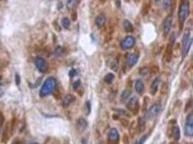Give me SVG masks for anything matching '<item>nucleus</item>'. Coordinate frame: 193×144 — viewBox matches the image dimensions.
<instances>
[{"instance_id":"38","label":"nucleus","mask_w":193,"mask_h":144,"mask_svg":"<svg viewBox=\"0 0 193 144\" xmlns=\"http://www.w3.org/2000/svg\"><path fill=\"white\" fill-rule=\"evenodd\" d=\"M27 144H38V143H29Z\"/></svg>"},{"instance_id":"37","label":"nucleus","mask_w":193,"mask_h":144,"mask_svg":"<svg viewBox=\"0 0 193 144\" xmlns=\"http://www.w3.org/2000/svg\"><path fill=\"white\" fill-rule=\"evenodd\" d=\"M154 1H155V2H160L161 0H154Z\"/></svg>"},{"instance_id":"11","label":"nucleus","mask_w":193,"mask_h":144,"mask_svg":"<svg viewBox=\"0 0 193 144\" xmlns=\"http://www.w3.org/2000/svg\"><path fill=\"white\" fill-rule=\"evenodd\" d=\"M35 65L38 70L41 73L46 72V69H47V64H46V61L41 57H37L35 59Z\"/></svg>"},{"instance_id":"30","label":"nucleus","mask_w":193,"mask_h":144,"mask_svg":"<svg viewBox=\"0 0 193 144\" xmlns=\"http://www.w3.org/2000/svg\"><path fill=\"white\" fill-rule=\"evenodd\" d=\"M3 117L2 115H0V134H1V131H2V123H3Z\"/></svg>"},{"instance_id":"31","label":"nucleus","mask_w":193,"mask_h":144,"mask_svg":"<svg viewBox=\"0 0 193 144\" xmlns=\"http://www.w3.org/2000/svg\"><path fill=\"white\" fill-rule=\"evenodd\" d=\"M159 71V69H158V67L157 66H154V67L151 68V72L153 73H158Z\"/></svg>"},{"instance_id":"1","label":"nucleus","mask_w":193,"mask_h":144,"mask_svg":"<svg viewBox=\"0 0 193 144\" xmlns=\"http://www.w3.org/2000/svg\"><path fill=\"white\" fill-rule=\"evenodd\" d=\"M189 5H190V4H189V0H183L181 2L180 5H179V7L178 20L181 29H182L183 24L185 23V20L189 15V12H190Z\"/></svg>"},{"instance_id":"41","label":"nucleus","mask_w":193,"mask_h":144,"mask_svg":"<svg viewBox=\"0 0 193 144\" xmlns=\"http://www.w3.org/2000/svg\"><path fill=\"white\" fill-rule=\"evenodd\" d=\"M2 95V93H1V92H0V95Z\"/></svg>"},{"instance_id":"27","label":"nucleus","mask_w":193,"mask_h":144,"mask_svg":"<svg viewBox=\"0 0 193 144\" xmlns=\"http://www.w3.org/2000/svg\"><path fill=\"white\" fill-rule=\"evenodd\" d=\"M148 73H149V69L147 67H144V68L140 69V71H139V74L141 75H147Z\"/></svg>"},{"instance_id":"9","label":"nucleus","mask_w":193,"mask_h":144,"mask_svg":"<svg viewBox=\"0 0 193 144\" xmlns=\"http://www.w3.org/2000/svg\"><path fill=\"white\" fill-rule=\"evenodd\" d=\"M173 25V15H170L166 17L164 22V26H163V30H164V34L166 36L171 31Z\"/></svg>"},{"instance_id":"20","label":"nucleus","mask_w":193,"mask_h":144,"mask_svg":"<svg viewBox=\"0 0 193 144\" xmlns=\"http://www.w3.org/2000/svg\"><path fill=\"white\" fill-rule=\"evenodd\" d=\"M123 27H124L125 31L126 32H132L134 31L132 24L129 20H125L124 22H123Z\"/></svg>"},{"instance_id":"14","label":"nucleus","mask_w":193,"mask_h":144,"mask_svg":"<svg viewBox=\"0 0 193 144\" xmlns=\"http://www.w3.org/2000/svg\"><path fill=\"white\" fill-rule=\"evenodd\" d=\"M105 22H106V17L103 14L98 15L95 19V25H97L98 28H101L104 25Z\"/></svg>"},{"instance_id":"39","label":"nucleus","mask_w":193,"mask_h":144,"mask_svg":"<svg viewBox=\"0 0 193 144\" xmlns=\"http://www.w3.org/2000/svg\"><path fill=\"white\" fill-rule=\"evenodd\" d=\"M170 144H179V143H171Z\"/></svg>"},{"instance_id":"10","label":"nucleus","mask_w":193,"mask_h":144,"mask_svg":"<svg viewBox=\"0 0 193 144\" xmlns=\"http://www.w3.org/2000/svg\"><path fill=\"white\" fill-rule=\"evenodd\" d=\"M87 126H88L87 121L83 117H80V118L78 119L75 127H76L77 131L78 132L79 134H81V133L84 132L85 130L87 129Z\"/></svg>"},{"instance_id":"16","label":"nucleus","mask_w":193,"mask_h":144,"mask_svg":"<svg viewBox=\"0 0 193 144\" xmlns=\"http://www.w3.org/2000/svg\"><path fill=\"white\" fill-rule=\"evenodd\" d=\"M135 91H136L137 93H138L139 95H141L143 93L144 90H145V85H144V82H142V80H136V82H135Z\"/></svg>"},{"instance_id":"25","label":"nucleus","mask_w":193,"mask_h":144,"mask_svg":"<svg viewBox=\"0 0 193 144\" xmlns=\"http://www.w3.org/2000/svg\"><path fill=\"white\" fill-rule=\"evenodd\" d=\"M172 5V0H164L163 2V8L164 10L168 11Z\"/></svg>"},{"instance_id":"32","label":"nucleus","mask_w":193,"mask_h":144,"mask_svg":"<svg viewBox=\"0 0 193 144\" xmlns=\"http://www.w3.org/2000/svg\"><path fill=\"white\" fill-rule=\"evenodd\" d=\"M72 18L73 21H76V19H77V13H76V12H74L72 14Z\"/></svg>"},{"instance_id":"8","label":"nucleus","mask_w":193,"mask_h":144,"mask_svg":"<svg viewBox=\"0 0 193 144\" xmlns=\"http://www.w3.org/2000/svg\"><path fill=\"white\" fill-rule=\"evenodd\" d=\"M135 44V39L132 36H127L121 41L120 46L123 50H129L131 49Z\"/></svg>"},{"instance_id":"21","label":"nucleus","mask_w":193,"mask_h":144,"mask_svg":"<svg viewBox=\"0 0 193 144\" xmlns=\"http://www.w3.org/2000/svg\"><path fill=\"white\" fill-rule=\"evenodd\" d=\"M145 123L146 120H145L142 117H139L137 125V128H138L139 132H143L145 130Z\"/></svg>"},{"instance_id":"17","label":"nucleus","mask_w":193,"mask_h":144,"mask_svg":"<svg viewBox=\"0 0 193 144\" xmlns=\"http://www.w3.org/2000/svg\"><path fill=\"white\" fill-rule=\"evenodd\" d=\"M173 54V44H169L166 47V51H165V59L166 62H170L172 59Z\"/></svg>"},{"instance_id":"26","label":"nucleus","mask_w":193,"mask_h":144,"mask_svg":"<svg viewBox=\"0 0 193 144\" xmlns=\"http://www.w3.org/2000/svg\"><path fill=\"white\" fill-rule=\"evenodd\" d=\"M65 50L64 48L62 47H58L56 48V50H55V53H56L57 56H62V54H64Z\"/></svg>"},{"instance_id":"19","label":"nucleus","mask_w":193,"mask_h":144,"mask_svg":"<svg viewBox=\"0 0 193 144\" xmlns=\"http://www.w3.org/2000/svg\"><path fill=\"white\" fill-rule=\"evenodd\" d=\"M81 0H68L66 2V7L69 10H72L79 4Z\"/></svg>"},{"instance_id":"6","label":"nucleus","mask_w":193,"mask_h":144,"mask_svg":"<svg viewBox=\"0 0 193 144\" xmlns=\"http://www.w3.org/2000/svg\"><path fill=\"white\" fill-rule=\"evenodd\" d=\"M160 111H161V105L160 104L155 103V104H152L147 111L146 117L147 119H153L160 114Z\"/></svg>"},{"instance_id":"29","label":"nucleus","mask_w":193,"mask_h":144,"mask_svg":"<svg viewBox=\"0 0 193 144\" xmlns=\"http://www.w3.org/2000/svg\"><path fill=\"white\" fill-rule=\"evenodd\" d=\"M76 74H77V73H76V70H75V69H71L70 70V72H69V76H70V77H74V76H75V75H76Z\"/></svg>"},{"instance_id":"34","label":"nucleus","mask_w":193,"mask_h":144,"mask_svg":"<svg viewBox=\"0 0 193 144\" xmlns=\"http://www.w3.org/2000/svg\"><path fill=\"white\" fill-rule=\"evenodd\" d=\"M19 83H20V77L18 75H16V84L18 86Z\"/></svg>"},{"instance_id":"23","label":"nucleus","mask_w":193,"mask_h":144,"mask_svg":"<svg viewBox=\"0 0 193 144\" xmlns=\"http://www.w3.org/2000/svg\"><path fill=\"white\" fill-rule=\"evenodd\" d=\"M115 79V75L113 74V73H108L107 75H106V76L104 77V81L107 84L112 83L113 81Z\"/></svg>"},{"instance_id":"4","label":"nucleus","mask_w":193,"mask_h":144,"mask_svg":"<svg viewBox=\"0 0 193 144\" xmlns=\"http://www.w3.org/2000/svg\"><path fill=\"white\" fill-rule=\"evenodd\" d=\"M126 107L129 111H131L133 115H137L140 110V104L138 98L136 96H134L129 99L126 104Z\"/></svg>"},{"instance_id":"33","label":"nucleus","mask_w":193,"mask_h":144,"mask_svg":"<svg viewBox=\"0 0 193 144\" xmlns=\"http://www.w3.org/2000/svg\"><path fill=\"white\" fill-rule=\"evenodd\" d=\"M86 106L87 107V110H88V113H90V111H91V104H90L89 101H87V102L86 103Z\"/></svg>"},{"instance_id":"2","label":"nucleus","mask_w":193,"mask_h":144,"mask_svg":"<svg viewBox=\"0 0 193 144\" xmlns=\"http://www.w3.org/2000/svg\"><path fill=\"white\" fill-rule=\"evenodd\" d=\"M56 84L57 83H56V81L54 78H47L40 88V95L41 97H45V96L52 94L53 92H54L55 88H56Z\"/></svg>"},{"instance_id":"3","label":"nucleus","mask_w":193,"mask_h":144,"mask_svg":"<svg viewBox=\"0 0 193 144\" xmlns=\"http://www.w3.org/2000/svg\"><path fill=\"white\" fill-rule=\"evenodd\" d=\"M192 42V39L190 31L186 30L184 32L183 39H182V57L183 59L185 58L188 54L191 47Z\"/></svg>"},{"instance_id":"18","label":"nucleus","mask_w":193,"mask_h":144,"mask_svg":"<svg viewBox=\"0 0 193 144\" xmlns=\"http://www.w3.org/2000/svg\"><path fill=\"white\" fill-rule=\"evenodd\" d=\"M75 100V98H74V96L72 95H67L63 99V101H62V105L65 108H67V107H69L72 103L73 101Z\"/></svg>"},{"instance_id":"7","label":"nucleus","mask_w":193,"mask_h":144,"mask_svg":"<svg viewBox=\"0 0 193 144\" xmlns=\"http://www.w3.org/2000/svg\"><path fill=\"white\" fill-rule=\"evenodd\" d=\"M119 141V134L116 128H111L108 133L107 144H118Z\"/></svg>"},{"instance_id":"5","label":"nucleus","mask_w":193,"mask_h":144,"mask_svg":"<svg viewBox=\"0 0 193 144\" xmlns=\"http://www.w3.org/2000/svg\"><path fill=\"white\" fill-rule=\"evenodd\" d=\"M184 133L188 137H192L193 136V116L192 113L187 116L184 126Z\"/></svg>"},{"instance_id":"12","label":"nucleus","mask_w":193,"mask_h":144,"mask_svg":"<svg viewBox=\"0 0 193 144\" xmlns=\"http://www.w3.org/2000/svg\"><path fill=\"white\" fill-rule=\"evenodd\" d=\"M160 76H158L156 77L153 82H151V87H150V92L152 95H154L158 92V88H159V86H160Z\"/></svg>"},{"instance_id":"40","label":"nucleus","mask_w":193,"mask_h":144,"mask_svg":"<svg viewBox=\"0 0 193 144\" xmlns=\"http://www.w3.org/2000/svg\"><path fill=\"white\" fill-rule=\"evenodd\" d=\"M125 2H129V0H125Z\"/></svg>"},{"instance_id":"24","label":"nucleus","mask_w":193,"mask_h":144,"mask_svg":"<svg viewBox=\"0 0 193 144\" xmlns=\"http://www.w3.org/2000/svg\"><path fill=\"white\" fill-rule=\"evenodd\" d=\"M62 25L65 29H69L71 26V21L68 18H63L62 19Z\"/></svg>"},{"instance_id":"36","label":"nucleus","mask_w":193,"mask_h":144,"mask_svg":"<svg viewBox=\"0 0 193 144\" xmlns=\"http://www.w3.org/2000/svg\"><path fill=\"white\" fill-rule=\"evenodd\" d=\"M12 144H20V143H19L18 140H15V141H14Z\"/></svg>"},{"instance_id":"28","label":"nucleus","mask_w":193,"mask_h":144,"mask_svg":"<svg viewBox=\"0 0 193 144\" xmlns=\"http://www.w3.org/2000/svg\"><path fill=\"white\" fill-rule=\"evenodd\" d=\"M80 84H81V82L79 81V80H77L76 82H75L74 84H73V88L75 90L78 89L80 87Z\"/></svg>"},{"instance_id":"22","label":"nucleus","mask_w":193,"mask_h":144,"mask_svg":"<svg viewBox=\"0 0 193 144\" xmlns=\"http://www.w3.org/2000/svg\"><path fill=\"white\" fill-rule=\"evenodd\" d=\"M131 95V91L130 90L125 89L123 92V93L121 94V100L123 101H125L129 99V98Z\"/></svg>"},{"instance_id":"13","label":"nucleus","mask_w":193,"mask_h":144,"mask_svg":"<svg viewBox=\"0 0 193 144\" xmlns=\"http://www.w3.org/2000/svg\"><path fill=\"white\" fill-rule=\"evenodd\" d=\"M138 55H137L136 53L130 54L129 57H128V59H127V65H128V67L132 68L138 63Z\"/></svg>"},{"instance_id":"35","label":"nucleus","mask_w":193,"mask_h":144,"mask_svg":"<svg viewBox=\"0 0 193 144\" xmlns=\"http://www.w3.org/2000/svg\"><path fill=\"white\" fill-rule=\"evenodd\" d=\"M81 144H87V140L85 139H82L81 140Z\"/></svg>"},{"instance_id":"15","label":"nucleus","mask_w":193,"mask_h":144,"mask_svg":"<svg viewBox=\"0 0 193 144\" xmlns=\"http://www.w3.org/2000/svg\"><path fill=\"white\" fill-rule=\"evenodd\" d=\"M171 133H172L173 138L176 141H178L180 139V129L178 125H174L172 128L171 130Z\"/></svg>"}]
</instances>
